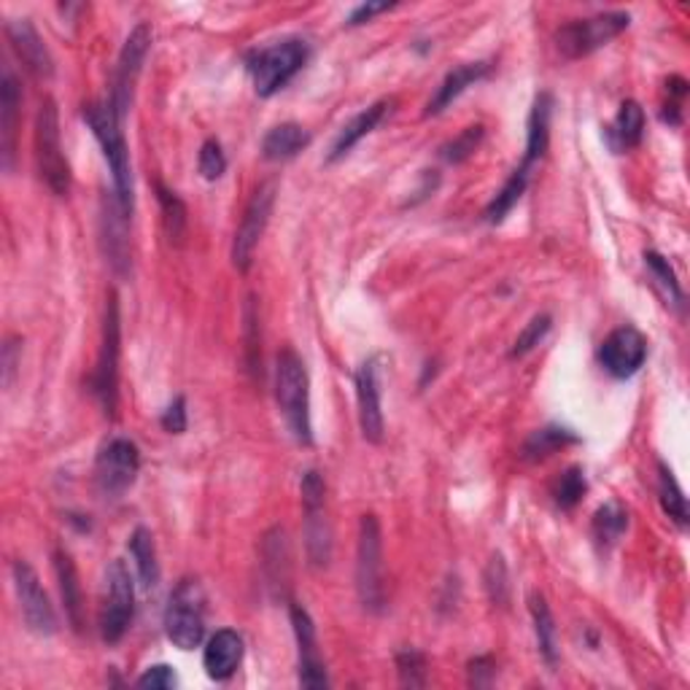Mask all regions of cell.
Masks as SVG:
<instances>
[{
    "label": "cell",
    "instance_id": "6da1fadb",
    "mask_svg": "<svg viewBox=\"0 0 690 690\" xmlns=\"http://www.w3.org/2000/svg\"><path fill=\"white\" fill-rule=\"evenodd\" d=\"M84 122L98 138L100 149H103L105 162L111 167V178H114V198L122 211L133 218V205H136V192H133V167H130V151H127L125 133H122V120L116 116L111 103H89L84 105Z\"/></svg>",
    "mask_w": 690,
    "mask_h": 690
},
{
    "label": "cell",
    "instance_id": "7a4b0ae2",
    "mask_svg": "<svg viewBox=\"0 0 690 690\" xmlns=\"http://www.w3.org/2000/svg\"><path fill=\"white\" fill-rule=\"evenodd\" d=\"M276 400L280 413H284L286 426L291 437L302 446H313V424H311V378L291 348L278 353L276 369Z\"/></svg>",
    "mask_w": 690,
    "mask_h": 690
},
{
    "label": "cell",
    "instance_id": "3957f363",
    "mask_svg": "<svg viewBox=\"0 0 690 690\" xmlns=\"http://www.w3.org/2000/svg\"><path fill=\"white\" fill-rule=\"evenodd\" d=\"M311 43L305 38H284L273 47L256 49L246 58V68L251 73V81L260 98L278 95L291 78L297 76L311 60Z\"/></svg>",
    "mask_w": 690,
    "mask_h": 690
},
{
    "label": "cell",
    "instance_id": "277c9868",
    "mask_svg": "<svg viewBox=\"0 0 690 690\" xmlns=\"http://www.w3.org/2000/svg\"><path fill=\"white\" fill-rule=\"evenodd\" d=\"M120 353H122V318L116 291L105 297V318H103V343H100L98 367L89 378V389L98 397L100 407L109 418H116L120 405Z\"/></svg>",
    "mask_w": 690,
    "mask_h": 690
},
{
    "label": "cell",
    "instance_id": "5b68a950",
    "mask_svg": "<svg viewBox=\"0 0 690 690\" xmlns=\"http://www.w3.org/2000/svg\"><path fill=\"white\" fill-rule=\"evenodd\" d=\"M36 162L43 184L58 198H65L71 192V165L60 138V111L52 98L41 100L36 116Z\"/></svg>",
    "mask_w": 690,
    "mask_h": 690
},
{
    "label": "cell",
    "instance_id": "8992f818",
    "mask_svg": "<svg viewBox=\"0 0 690 690\" xmlns=\"http://www.w3.org/2000/svg\"><path fill=\"white\" fill-rule=\"evenodd\" d=\"M356 591L359 602L367 613H384V535H380V524L375 515H362L359 520Z\"/></svg>",
    "mask_w": 690,
    "mask_h": 690
},
{
    "label": "cell",
    "instance_id": "52a82bcc",
    "mask_svg": "<svg viewBox=\"0 0 690 690\" xmlns=\"http://www.w3.org/2000/svg\"><path fill=\"white\" fill-rule=\"evenodd\" d=\"M165 633L178 650H195L205 639V597L200 582L184 580L171 593L165 610Z\"/></svg>",
    "mask_w": 690,
    "mask_h": 690
},
{
    "label": "cell",
    "instance_id": "ba28073f",
    "mask_svg": "<svg viewBox=\"0 0 690 690\" xmlns=\"http://www.w3.org/2000/svg\"><path fill=\"white\" fill-rule=\"evenodd\" d=\"M631 16L626 11H607V14L588 16V20H575L564 25L555 36V47L566 60H580L593 54L597 49L607 47L613 38H618L628 27Z\"/></svg>",
    "mask_w": 690,
    "mask_h": 690
},
{
    "label": "cell",
    "instance_id": "9c48e42d",
    "mask_svg": "<svg viewBox=\"0 0 690 690\" xmlns=\"http://www.w3.org/2000/svg\"><path fill=\"white\" fill-rule=\"evenodd\" d=\"M140 473V451L127 437H114L105 442L95 459V484L105 499H120L130 491Z\"/></svg>",
    "mask_w": 690,
    "mask_h": 690
},
{
    "label": "cell",
    "instance_id": "30bf717a",
    "mask_svg": "<svg viewBox=\"0 0 690 690\" xmlns=\"http://www.w3.org/2000/svg\"><path fill=\"white\" fill-rule=\"evenodd\" d=\"M356 386V405H359V426H362L364 440L378 446L384 442V356L375 353L359 364L353 375Z\"/></svg>",
    "mask_w": 690,
    "mask_h": 690
},
{
    "label": "cell",
    "instance_id": "8fae6325",
    "mask_svg": "<svg viewBox=\"0 0 690 690\" xmlns=\"http://www.w3.org/2000/svg\"><path fill=\"white\" fill-rule=\"evenodd\" d=\"M105 582H109V597H105L103 615H100V633H103L105 644L122 642L133 623L136 613V586H133L130 569L125 561H111L109 572H105Z\"/></svg>",
    "mask_w": 690,
    "mask_h": 690
},
{
    "label": "cell",
    "instance_id": "7c38bea8",
    "mask_svg": "<svg viewBox=\"0 0 690 690\" xmlns=\"http://www.w3.org/2000/svg\"><path fill=\"white\" fill-rule=\"evenodd\" d=\"M273 205H276V181H265L251 195L233 240V265L240 273H249L251 265H254V251L260 246L262 235H265L267 222H271Z\"/></svg>",
    "mask_w": 690,
    "mask_h": 690
},
{
    "label": "cell",
    "instance_id": "4fadbf2b",
    "mask_svg": "<svg viewBox=\"0 0 690 690\" xmlns=\"http://www.w3.org/2000/svg\"><path fill=\"white\" fill-rule=\"evenodd\" d=\"M151 38H154V30L151 25L140 22L136 30L127 36L125 47H122L120 60H116V73H114V89H111L109 103L114 105L116 116L125 122L127 111H130L133 103V92H136V81L140 76V68L146 63V54L151 49Z\"/></svg>",
    "mask_w": 690,
    "mask_h": 690
},
{
    "label": "cell",
    "instance_id": "5bb4252c",
    "mask_svg": "<svg viewBox=\"0 0 690 690\" xmlns=\"http://www.w3.org/2000/svg\"><path fill=\"white\" fill-rule=\"evenodd\" d=\"M11 575H14V588L16 597H20V610L22 618H25V626L33 633H38V637H52L58 631V615H54L52 602H49L47 591H43L33 566L27 561H14Z\"/></svg>",
    "mask_w": 690,
    "mask_h": 690
},
{
    "label": "cell",
    "instance_id": "9a60e30c",
    "mask_svg": "<svg viewBox=\"0 0 690 690\" xmlns=\"http://www.w3.org/2000/svg\"><path fill=\"white\" fill-rule=\"evenodd\" d=\"M644 359H648V338L631 324L613 329L599 348V362L618 380L633 378L642 369Z\"/></svg>",
    "mask_w": 690,
    "mask_h": 690
},
{
    "label": "cell",
    "instance_id": "2e32d148",
    "mask_svg": "<svg viewBox=\"0 0 690 690\" xmlns=\"http://www.w3.org/2000/svg\"><path fill=\"white\" fill-rule=\"evenodd\" d=\"M289 620L297 637V653H300V686L311 690L329 688L327 669H324V661L322 655H318L316 626H313V618L308 615V610L302 607V604L291 602Z\"/></svg>",
    "mask_w": 690,
    "mask_h": 690
},
{
    "label": "cell",
    "instance_id": "e0dca14e",
    "mask_svg": "<svg viewBox=\"0 0 690 690\" xmlns=\"http://www.w3.org/2000/svg\"><path fill=\"white\" fill-rule=\"evenodd\" d=\"M5 36H9L11 49L16 52V58L25 63V68L36 78H52L54 73V60L49 54L47 43L38 36V30L33 27L30 20H11L5 25Z\"/></svg>",
    "mask_w": 690,
    "mask_h": 690
},
{
    "label": "cell",
    "instance_id": "ac0fdd59",
    "mask_svg": "<svg viewBox=\"0 0 690 690\" xmlns=\"http://www.w3.org/2000/svg\"><path fill=\"white\" fill-rule=\"evenodd\" d=\"M240 661H243V637L233 628H218L205 644L203 666L208 677L216 682L229 680L238 672Z\"/></svg>",
    "mask_w": 690,
    "mask_h": 690
},
{
    "label": "cell",
    "instance_id": "d6986e66",
    "mask_svg": "<svg viewBox=\"0 0 690 690\" xmlns=\"http://www.w3.org/2000/svg\"><path fill=\"white\" fill-rule=\"evenodd\" d=\"M22 89L14 71L5 65L0 78V149H3V167L11 171L16 154V125H20Z\"/></svg>",
    "mask_w": 690,
    "mask_h": 690
},
{
    "label": "cell",
    "instance_id": "ffe728a7",
    "mask_svg": "<svg viewBox=\"0 0 690 690\" xmlns=\"http://www.w3.org/2000/svg\"><path fill=\"white\" fill-rule=\"evenodd\" d=\"M127 222H130V216H127L125 211H122L120 203H116V198L103 200V243H105V256H109L111 267H114V273H120V276H125L127 271H130V243H127Z\"/></svg>",
    "mask_w": 690,
    "mask_h": 690
},
{
    "label": "cell",
    "instance_id": "44dd1931",
    "mask_svg": "<svg viewBox=\"0 0 690 690\" xmlns=\"http://www.w3.org/2000/svg\"><path fill=\"white\" fill-rule=\"evenodd\" d=\"M551 116H553V98L548 92L537 95L535 105H531L529 125H526V154L520 160V167L531 173V167L545 156L548 146H551Z\"/></svg>",
    "mask_w": 690,
    "mask_h": 690
},
{
    "label": "cell",
    "instance_id": "7402d4cb",
    "mask_svg": "<svg viewBox=\"0 0 690 690\" xmlns=\"http://www.w3.org/2000/svg\"><path fill=\"white\" fill-rule=\"evenodd\" d=\"M488 73H491V65L488 63H467V65H459V68H453L446 78H442V84L437 87L435 98H431L429 105H426V116L442 114V111H446L448 105H451L453 100L459 98V95L467 92L473 84L484 81Z\"/></svg>",
    "mask_w": 690,
    "mask_h": 690
},
{
    "label": "cell",
    "instance_id": "603a6c76",
    "mask_svg": "<svg viewBox=\"0 0 690 690\" xmlns=\"http://www.w3.org/2000/svg\"><path fill=\"white\" fill-rule=\"evenodd\" d=\"M54 572H58L60 593H63L65 615H68L73 631H81L84 628V597H81V582H78L76 564H73L71 553L58 548L54 551Z\"/></svg>",
    "mask_w": 690,
    "mask_h": 690
},
{
    "label": "cell",
    "instance_id": "cb8c5ba5",
    "mask_svg": "<svg viewBox=\"0 0 690 690\" xmlns=\"http://www.w3.org/2000/svg\"><path fill=\"white\" fill-rule=\"evenodd\" d=\"M389 105H391L389 100H378V103L369 105L367 111H362V114L353 116V120L348 122L343 130H340V136L335 138L333 151H329L327 162L343 160V156L348 154V151L353 149V146L359 143V140L367 138L369 133H373L375 127L380 125V120H384V116H386V111H389Z\"/></svg>",
    "mask_w": 690,
    "mask_h": 690
},
{
    "label": "cell",
    "instance_id": "d4e9b609",
    "mask_svg": "<svg viewBox=\"0 0 690 690\" xmlns=\"http://www.w3.org/2000/svg\"><path fill=\"white\" fill-rule=\"evenodd\" d=\"M644 138V111L637 100H626L620 105L618 116L607 127V143L613 151H631Z\"/></svg>",
    "mask_w": 690,
    "mask_h": 690
},
{
    "label": "cell",
    "instance_id": "484cf974",
    "mask_svg": "<svg viewBox=\"0 0 690 690\" xmlns=\"http://www.w3.org/2000/svg\"><path fill=\"white\" fill-rule=\"evenodd\" d=\"M311 146V133L305 127L294 125V122H286V125L273 127L262 140V154L271 162H286L294 160L300 151H305Z\"/></svg>",
    "mask_w": 690,
    "mask_h": 690
},
{
    "label": "cell",
    "instance_id": "4316f807",
    "mask_svg": "<svg viewBox=\"0 0 690 690\" xmlns=\"http://www.w3.org/2000/svg\"><path fill=\"white\" fill-rule=\"evenodd\" d=\"M305 548L313 566H327L333 559V526L324 515V504L305 507Z\"/></svg>",
    "mask_w": 690,
    "mask_h": 690
},
{
    "label": "cell",
    "instance_id": "83f0119b",
    "mask_svg": "<svg viewBox=\"0 0 690 690\" xmlns=\"http://www.w3.org/2000/svg\"><path fill=\"white\" fill-rule=\"evenodd\" d=\"M529 613H531V623H535L537 648H540L542 661H545L548 666H555V661H559V631H555L553 613L551 607H548L542 593H531Z\"/></svg>",
    "mask_w": 690,
    "mask_h": 690
},
{
    "label": "cell",
    "instance_id": "f1b7e54d",
    "mask_svg": "<svg viewBox=\"0 0 690 690\" xmlns=\"http://www.w3.org/2000/svg\"><path fill=\"white\" fill-rule=\"evenodd\" d=\"M127 548H130L133 561H136L140 586L154 588L156 582H160V561H156V548H154V537H151V531L143 529V526H138V529L133 531Z\"/></svg>",
    "mask_w": 690,
    "mask_h": 690
},
{
    "label": "cell",
    "instance_id": "f546056e",
    "mask_svg": "<svg viewBox=\"0 0 690 690\" xmlns=\"http://www.w3.org/2000/svg\"><path fill=\"white\" fill-rule=\"evenodd\" d=\"M529 176L531 173L524 171L520 165L515 167L513 176L504 181V187L499 189L497 195H493V200L486 208V222L488 224H502L504 218H507V213L520 203V198H524L526 187H529Z\"/></svg>",
    "mask_w": 690,
    "mask_h": 690
},
{
    "label": "cell",
    "instance_id": "4dcf8cb0",
    "mask_svg": "<svg viewBox=\"0 0 690 690\" xmlns=\"http://www.w3.org/2000/svg\"><path fill=\"white\" fill-rule=\"evenodd\" d=\"M575 442H580V437L572 429H566V426H545V429H537L524 442V459L526 462H542L551 453L561 451L566 446H575Z\"/></svg>",
    "mask_w": 690,
    "mask_h": 690
},
{
    "label": "cell",
    "instance_id": "1f68e13d",
    "mask_svg": "<svg viewBox=\"0 0 690 690\" xmlns=\"http://www.w3.org/2000/svg\"><path fill=\"white\" fill-rule=\"evenodd\" d=\"M626 529H628V513L618 502H607L604 507H599L597 513H593L591 535L599 548H613L615 542L626 535Z\"/></svg>",
    "mask_w": 690,
    "mask_h": 690
},
{
    "label": "cell",
    "instance_id": "d6a6232c",
    "mask_svg": "<svg viewBox=\"0 0 690 690\" xmlns=\"http://www.w3.org/2000/svg\"><path fill=\"white\" fill-rule=\"evenodd\" d=\"M658 499H661V510H664V513L669 515L677 526L686 529L690 520L688 499L686 493H682L680 484H677L675 473H672L664 462H658Z\"/></svg>",
    "mask_w": 690,
    "mask_h": 690
},
{
    "label": "cell",
    "instance_id": "836d02e7",
    "mask_svg": "<svg viewBox=\"0 0 690 690\" xmlns=\"http://www.w3.org/2000/svg\"><path fill=\"white\" fill-rule=\"evenodd\" d=\"M588 493V480L582 467H569L561 473V478L553 486V499L561 510H575Z\"/></svg>",
    "mask_w": 690,
    "mask_h": 690
},
{
    "label": "cell",
    "instance_id": "e575fe53",
    "mask_svg": "<svg viewBox=\"0 0 690 690\" xmlns=\"http://www.w3.org/2000/svg\"><path fill=\"white\" fill-rule=\"evenodd\" d=\"M156 200H160L162 218H165V229L171 235V240L181 243L184 229H187V205L178 200L176 192L165 189L162 184H156Z\"/></svg>",
    "mask_w": 690,
    "mask_h": 690
},
{
    "label": "cell",
    "instance_id": "d590c367",
    "mask_svg": "<svg viewBox=\"0 0 690 690\" xmlns=\"http://www.w3.org/2000/svg\"><path fill=\"white\" fill-rule=\"evenodd\" d=\"M265 569L271 575L273 586H286L289 575V553H286V535L284 529H273L271 535L265 537Z\"/></svg>",
    "mask_w": 690,
    "mask_h": 690
},
{
    "label": "cell",
    "instance_id": "8d00e7d4",
    "mask_svg": "<svg viewBox=\"0 0 690 690\" xmlns=\"http://www.w3.org/2000/svg\"><path fill=\"white\" fill-rule=\"evenodd\" d=\"M480 140H484V125H473V127H464L456 138L448 140L446 146L440 149V156L448 162V165H462L464 160L478 151Z\"/></svg>",
    "mask_w": 690,
    "mask_h": 690
},
{
    "label": "cell",
    "instance_id": "74e56055",
    "mask_svg": "<svg viewBox=\"0 0 690 690\" xmlns=\"http://www.w3.org/2000/svg\"><path fill=\"white\" fill-rule=\"evenodd\" d=\"M644 262H648L650 273H653L655 280H658V284L664 286L666 297H669V300L675 302L677 308L686 305V291H682L680 280H677L675 271H672L669 260H664V256H661L658 251H648V254H644Z\"/></svg>",
    "mask_w": 690,
    "mask_h": 690
},
{
    "label": "cell",
    "instance_id": "f35d334b",
    "mask_svg": "<svg viewBox=\"0 0 690 690\" xmlns=\"http://www.w3.org/2000/svg\"><path fill=\"white\" fill-rule=\"evenodd\" d=\"M484 586H486L488 599H491L493 604L504 607V604L510 602L507 564H504V559L499 553L491 555V561H488V566H486V572H484Z\"/></svg>",
    "mask_w": 690,
    "mask_h": 690
},
{
    "label": "cell",
    "instance_id": "ab89813d",
    "mask_svg": "<svg viewBox=\"0 0 690 690\" xmlns=\"http://www.w3.org/2000/svg\"><path fill=\"white\" fill-rule=\"evenodd\" d=\"M246 364L254 375H262V356H260V313H256V300L249 297L246 302Z\"/></svg>",
    "mask_w": 690,
    "mask_h": 690
},
{
    "label": "cell",
    "instance_id": "60d3db41",
    "mask_svg": "<svg viewBox=\"0 0 690 690\" xmlns=\"http://www.w3.org/2000/svg\"><path fill=\"white\" fill-rule=\"evenodd\" d=\"M548 333H551V316H548V313H540V316L531 318V322L524 327V333L515 338L513 348H510V359H520L526 356V353L535 351V348L545 340Z\"/></svg>",
    "mask_w": 690,
    "mask_h": 690
},
{
    "label": "cell",
    "instance_id": "b9f144b4",
    "mask_svg": "<svg viewBox=\"0 0 690 690\" xmlns=\"http://www.w3.org/2000/svg\"><path fill=\"white\" fill-rule=\"evenodd\" d=\"M198 167L200 176H203L205 181H218V178L224 176V171H227V156H224L218 140H205L203 149H200Z\"/></svg>",
    "mask_w": 690,
    "mask_h": 690
},
{
    "label": "cell",
    "instance_id": "7bdbcfd3",
    "mask_svg": "<svg viewBox=\"0 0 690 690\" xmlns=\"http://www.w3.org/2000/svg\"><path fill=\"white\" fill-rule=\"evenodd\" d=\"M397 666H400V680L402 686L421 688L426 686V661L424 655L415 653V650H405V653L397 655Z\"/></svg>",
    "mask_w": 690,
    "mask_h": 690
},
{
    "label": "cell",
    "instance_id": "ee69618b",
    "mask_svg": "<svg viewBox=\"0 0 690 690\" xmlns=\"http://www.w3.org/2000/svg\"><path fill=\"white\" fill-rule=\"evenodd\" d=\"M160 424L162 429L171 431V435H184V431H187V397H173L171 405L160 415Z\"/></svg>",
    "mask_w": 690,
    "mask_h": 690
},
{
    "label": "cell",
    "instance_id": "f6af8a7d",
    "mask_svg": "<svg viewBox=\"0 0 690 690\" xmlns=\"http://www.w3.org/2000/svg\"><path fill=\"white\" fill-rule=\"evenodd\" d=\"M176 682H178L176 672H173L171 666L156 664V666H149V669L138 677L136 686L151 688V690H167V688H176Z\"/></svg>",
    "mask_w": 690,
    "mask_h": 690
},
{
    "label": "cell",
    "instance_id": "bcb514c9",
    "mask_svg": "<svg viewBox=\"0 0 690 690\" xmlns=\"http://www.w3.org/2000/svg\"><path fill=\"white\" fill-rule=\"evenodd\" d=\"M22 359V340L20 338H9L3 346V386L11 389L16 375V364Z\"/></svg>",
    "mask_w": 690,
    "mask_h": 690
},
{
    "label": "cell",
    "instance_id": "7dc6e473",
    "mask_svg": "<svg viewBox=\"0 0 690 690\" xmlns=\"http://www.w3.org/2000/svg\"><path fill=\"white\" fill-rule=\"evenodd\" d=\"M397 3H362L359 9L351 11V16H348V25L356 27V25H364V22H369L373 16L384 14V11L394 9Z\"/></svg>",
    "mask_w": 690,
    "mask_h": 690
},
{
    "label": "cell",
    "instance_id": "c3c4849f",
    "mask_svg": "<svg viewBox=\"0 0 690 690\" xmlns=\"http://www.w3.org/2000/svg\"><path fill=\"white\" fill-rule=\"evenodd\" d=\"M491 677H493V661L488 655H480L469 664V680L473 686H491Z\"/></svg>",
    "mask_w": 690,
    "mask_h": 690
}]
</instances>
